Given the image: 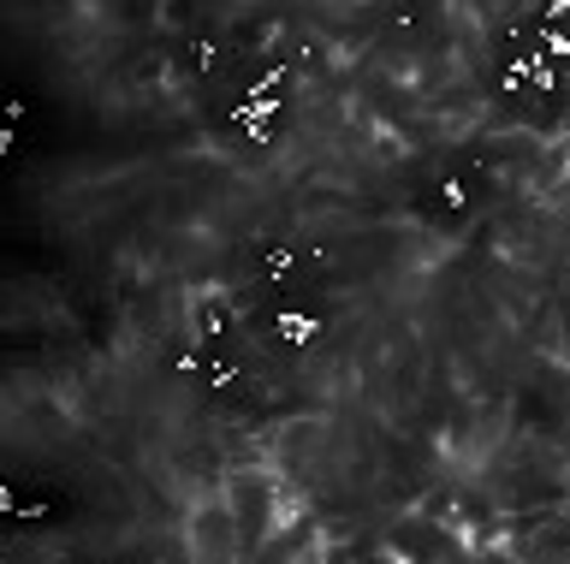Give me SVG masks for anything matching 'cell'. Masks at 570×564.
<instances>
[{
  "label": "cell",
  "instance_id": "cell-1",
  "mask_svg": "<svg viewBox=\"0 0 570 564\" xmlns=\"http://www.w3.org/2000/svg\"><path fill=\"white\" fill-rule=\"evenodd\" d=\"M185 553L190 558H244L249 546H244V535H238V517L226 511V499H220V487H208L203 499L190 505V517H185Z\"/></svg>",
  "mask_w": 570,
  "mask_h": 564
}]
</instances>
